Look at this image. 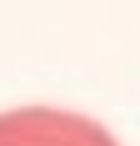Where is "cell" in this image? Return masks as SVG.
<instances>
[{
  "instance_id": "cell-1",
  "label": "cell",
  "mask_w": 140,
  "mask_h": 146,
  "mask_svg": "<svg viewBox=\"0 0 140 146\" xmlns=\"http://www.w3.org/2000/svg\"><path fill=\"white\" fill-rule=\"evenodd\" d=\"M0 146H120L100 121L55 106L0 111Z\"/></svg>"
}]
</instances>
